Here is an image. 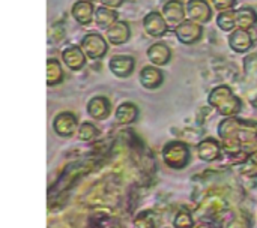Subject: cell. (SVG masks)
Segmentation results:
<instances>
[{
    "label": "cell",
    "instance_id": "obj_1",
    "mask_svg": "<svg viewBox=\"0 0 257 228\" xmlns=\"http://www.w3.org/2000/svg\"><path fill=\"white\" fill-rule=\"evenodd\" d=\"M209 102L224 116H235L241 108V102L227 87L215 89L209 95Z\"/></svg>",
    "mask_w": 257,
    "mask_h": 228
},
{
    "label": "cell",
    "instance_id": "obj_2",
    "mask_svg": "<svg viewBox=\"0 0 257 228\" xmlns=\"http://www.w3.org/2000/svg\"><path fill=\"white\" fill-rule=\"evenodd\" d=\"M164 161L172 168H184L190 161V152L181 141H172L164 147Z\"/></svg>",
    "mask_w": 257,
    "mask_h": 228
},
{
    "label": "cell",
    "instance_id": "obj_3",
    "mask_svg": "<svg viewBox=\"0 0 257 228\" xmlns=\"http://www.w3.org/2000/svg\"><path fill=\"white\" fill-rule=\"evenodd\" d=\"M107 42L101 35L96 33H89L84 36L81 42V50L84 54H87L90 59H99L107 53Z\"/></svg>",
    "mask_w": 257,
    "mask_h": 228
},
{
    "label": "cell",
    "instance_id": "obj_4",
    "mask_svg": "<svg viewBox=\"0 0 257 228\" xmlns=\"http://www.w3.org/2000/svg\"><path fill=\"white\" fill-rule=\"evenodd\" d=\"M178 39L184 44H194L202 38V27L196 21H184L175 30Z\"/></svg>",
    "mask_w": 257,
    "mask_h": 228
},
{
    "label": "cell",
    "instance_id": "obj_5",
    "mask_svg": "<svg viewBox=\"0 0 257 228\" xmlns=\"http://www.w3.org/2000/svg\"><path fill=\"white\" fill-rule=\"evenodd\" d=\"M53 128L60 137H71L77 129V119L72 113H60L53 122Z\"/></svg>",
    "mask_w": 257,
    "mask_h": 228
},
{
    "label": "cell",
    "instance_id": "obj_6",
    "mask_svg": "<svg viewBox=\"0 0 257 228\" xmlns=\"http://www.w3.org/2000/svg\"><path fill=\"white\" fill-rule=\"evenodd\" d=\"M167 21L166 18H163L158 12H151L146 15L145 21H143V26L146 29V32L154 36V38H160L163 35H166L167 32Z\"/></svg>",
    "mask_w": 257,
    "mask_h": 228
},
{
    "label": "cell",
    "instance_id": "obj_7",
    "mask_svg": "<svg viewBox=\"0 0 257 228\" xmlns=\"http://www.w3.org/2000/svg\"><path fill=\"white\" fill-rule=\"evenodd\" d=\"M110 69L116 77L126 78L134 71V59L130 56H114L110 60Z\"/></svg>",
    "mask_w": 257,
    "mask_h": 228
},
{
    "label": "cell",
    "instance_id": "obj_8",
    "mask_svg": "<svg viewBox=\"0 0 257 228\" xmlns=\"http://www.w3.org/2000/svg\"><path fill=\"white\" fill-rule=\"evenodd\" d=\"M163 14L164 18L169 24L172 26H179L181 23H184V5L179 0H170L164 5L163 8Z\"/></svg>",
    "mask_w": 257,
    "mask_h": 228
},
{
    "label": "cell",
    "instance_id": "obj_9",
    "mask_svg": "<svg viewBox=\"0 0 257 228\" xmlns=\"http://www.w3.org/2000/svg\"><path fill=\"white\" fill-rule=\"evenodd\" d=\"M187 12L191 18V21L206 23L211 18V9L205 0H190L187 6Z\"/></svg>",
    "mask_w": 257,
    "mask_h": 228
},
{
    "label": "cell",
    "instance_id": "obj_10",
    "mask_svg": "<svg viewBox=\"0 0 257 228\" xmlns=\"http://www.w3.org/2000/svg\"><path fill=\"white\" fill-rule=\"evenodd\" d=\"M108 42L119 45V44H125L130 39V26L123 21H117L113 26H110L105 32Z\"/></svg>",
    "mask_w": 257,
    "mask_h": 228
},
{
    "label": "cell",
    "instance_id": "obj_11",
    "mask_svg": "<svg viewBox=\"0 0 257 228\" xmlns=\"http://www.w3.org/2000/svg\"><path fill=\"white\" fill-rule=\"evenodd\" d=\"M230 47L236 51V53H245L247 50H250V47L253 45V39L248 30L244 29H238L230 35Z\"/></svg>",
    "mask_w": 257,
    "mask_h": 228
},
{
    "label": "cell",
    "instance_id": "obj_12",
    "mask_svg": "<svg viewBox=\"0 0 257 228\" xmlns=\"http://www.w3.org/2000/svg\"><path fill=\"white\" fill-rule=\"evenodd\" d=\"M140 83L145 89L154 90L163 83V72L154 66H148L140 72Z\"/></svg>",
    "mask_w": 257,
    "mask_h": 228
},
{
    "label": "cell",
    "instance_id": "obj_13",
    "mask_svg": "<svg viewBox=\"0 0 257 228\" xmlns=\"http://www.w3.org/2000/svg\"><path fill=\"white\" fill-rule=\"evenodd\" d=\"M199 158L205 162H212L220 156V144L214 138L203 140L197 147Z\"/></svg>",
    "mask_w": 257,
    "mask_h": 228
},
{
    "label": "cell",
    "instance_id": "obj_14",
    "mask_svg": "<svg viewBox=\"0 0 257 228\" xmlns=\"http://www.w3.org/2000/svg\"><path fill=\"white\" fill-rule=\"evenodd\" d=\"M72 15L74 18L80 23V24H89L92 20H93V15H95V9L92 6V3L89 2H77L72 8Z\"/></svg>",
    "mask_w": 257,
    "mask_h": 228
},
{
    "label": "cell",
    "instance_id": "obj_15",
    "mask_svg": "<svg viewBox=\"0 0 257 228\" xmlns=\"http://www.w3.org/2000/svg\"><path fill=\"white\" fill-rule=\"evenodd\" d=\"M87 113L96 120H104L110 113V104L105 98H93L87 105Z\"/></svg>",
    "mask_w": 257,
    "mask_h": 228
},
{
    "label": "cell",
    "instance_id": "obj_16",
    "mask_svg": "<svg viewBox=\"0 0 257 228\" xmlns=\"http://www.w3.org/2000/svg\"><path fill=\"white\" fill-rule=\"evenodd\" d=\"M148 57L154 65L163 66L170 60V48L164 44H154L148 50Z\"/></svg>",
    "mask_w": 257,
    "mask_h": 228
},
{
    "label": "cell",
    "instance_id": "obj_17",
    "mask_svg": "<svg viewBox=\"0 0 257 228\" xmlns=\"http://www.w3.org/2000/svg\"><path fill=\"white\" fill-rule=\"evenodd\" d=\"M63 60L65 63L72 69V71H78L81 66H84V54L78 47H69L63 51Z\"/></svg>",
    "mask_w": 257,
    "mask_h": 228
},
{
    "label": "cell",
    "instance_id": "obj_18",
    "mask_svg": "<svg viewBox=\"0 0 257 228\" xmlns=\"http://www.w3.org/2000/svg\"><path fill=\"white\" fill-rule=\"evenodd\" d=\"M137 114H139L137 107L131 102H125L116 111V122L120 125H130L137 119Z\"/></svg>",
    "mask_w": 257,
    "mask_h": 228
},
{
    "label": "cell",
    "instance_id": "obj_19",
    "mask_svg": "<svg viewBox=\"0 0 257 228\" xmlns=\"http://www.w3.org/2000/svg\"><path fill=\"white\" fill-rule=\"evenodd\" d=\"M235 18H236V26L239 29L248 30L256 24V12L251 8H241L235 11Z\"/></svg>",
    "mask_w": 257,
    "mask_h": 228
},
{
    "label": "cell",
    "instance_id": "obj_20",
    "mask_svg": "<svg viewBox=\"0 0 257 228\" xmlns=\"http://www.w3.org/2000/svg\"><path fill=\"white\" fill-rule=\"evenodd\" d=\"M95 21L99 27H110L114 23H117V14L107 8V6H101L95 11Z\"/></svg>",
    "mask_w": 257,
    "mask_h": 228
},
{
    "label": "cell",
    "instance_id": "obj_21",
    "mask_svg": "<svg viewBox=\"0 0 257 228\" xmlns=\"http://www.w3.org/2000/svg\"><path fill=\"white\" fill-rule=\"evenodd\" d=\"M47 75H48V84L50 86H54V84H57L59 81H62V75H63V72H62V69H60V66H59V62L57 60H48V63H47Z\"/></svg>",
    "mask_w": 257,
    "mask_h": 228
},
{
    "label": "cell",
    "instance_id": "obj_22",
    "mask_svg": "<svg viewBox=\"0 0 257 228\" xmlns=\"http://www.w3.org/2000/svg\"><path fill=\"white\" fill-rule=\"evenodd\" d=\"M217 24L221 30L224 32H230L233 30V27L236 26V18H235V12L233 11H227V12H223L218 20H217Z\"/></svg>",
    "mask_w": 257,
    "mask_h": 228
},
{
    "label": "cell",
    "instance_id": "obj_23",
    "mask_svg": "<svg viewBox=\"0 0 257 228\" xmlns=\"http://www.w3.org/2000/svg\"><path fill=\"white\" fill-rule=\"evenodd\" d=\"M98 137V129L92 123H83L78 129V138L81 141H92Z\"/></svg>",
    "mask_w": 257,
    "mask_h": 228
},
{
    "label": "cell",
    "instance_id": "obj_24",
    "mask_svg": "<svg viewBox=\"0 0 257 228\" xmlns=\"http://www.w3.org/2000/svg\"><path fill=\"white\" fill-rule=\"evenodd\" d=\"M239 171H241L244 176H248V177H254V176H257V156H250L248 159H245V161L241 164Z\"/></svg>",
    "mask_w": 257,
    "mask_h": 228
},
{
    "label": "cell",
    "instance_id": "obj_25",
    "mask_svg": "<svg viewBox=\"0 0 257 228\" xmlns=\"http://www.w3.org/2000/svg\"><path fill=\"white\" fill-rule=\"evenodd\" d=\"M193 224L194 222H193L190 212H185V210L179 212L175 218V222H173L175 228H193Z\"/></svg>",
    "mask_w": 257,
    "mask_h": 228
},
{
    "label": "cell",
    "instance_id": "obj_26",
    "mask_svg": "<svg viewBox=\"0 0 257 228\" xmlns=\"http://www.w3.org/2000/svg\"><path fill=\"white\" fill-rule=\"evenodd\" d=\"M151 216V212L142 213L137 219H136V228H154V222H151L148 218Z\"/></svg>",
    "mask_w": 257,
    "mask_h": 228
},
{
    "label": "cell",
    "instance_id": "obj_27",
    "mask_svg": "<svg viewBox=\"0 0 257 228\" xmlns=\"http://www.w3.org/2000/svg\"><path fill=\"white\" fill-rule=\"evenodd\" d=\"M212 2H214V5H215L217 9L224 11V9H230L235 5L236 0H212Z\"/></svg>",
    "mask_w": 257,
    "mask_h": 228
},
{
    "label": "cell",
    "instance_id": "obj_28",
    "mask_svg": "<svg viewBox=\"0 0 257 228\" xmlns=\"http://www.w3.org/2000/svg\"><path fill=\"white\" fill-rule=\"evenodd\" d=\"M101 3L107 8H117L123 3V0H101Z\"/></svg>",
    "mask_w": 257,
    "mask_h": 228
},
{
    "label": "cell",
    "instance_id": "obj_29",
    "mask_svg": "<svg viewBox=\"0 0 257 228\" xmlns=\"http://www.w3.org/2000/svg\"><path fill=\"white\" fill-rule=\"evenodd\" d=\"M197 228H212L211 225H208V224H203V225H200V227H197Z\"/></svg>",
    "mask_w": 257,
    "mask_h": 228
}]
</instances>
